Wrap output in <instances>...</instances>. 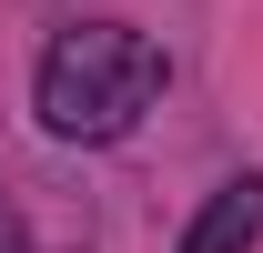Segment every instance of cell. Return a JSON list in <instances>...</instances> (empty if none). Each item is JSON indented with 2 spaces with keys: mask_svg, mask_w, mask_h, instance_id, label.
<instances>
[{
  "mask_svg": "<svg viewBox=\"0 0 263 253\" xmlns=\"http://www.w3.org/2000/svg\"><path fill=\"white\" fill-rule=\"evenodd\" d=\"M162 41L132 31V21H81L41 51L31 71V112L51 142H122L152 101H162Z\"/></svg>",
  "mask_w": 263,
  "mask_h": 253,
  "instance_id": "cell-1",
  "label": "cell"
},
{
  "mask_svg": "<svg viewBox=\"0 0 263 253\" xmlns=\"http://www.w3.org/2000/svg\"><path fill=\"white\" fill-rule=\"evenodd\" d=\"M253 243H263V172H233L223 192H202L182 253H253Z\"/></svg>",
  "mask_w": 263,
  "mask_h": 253,
  "instance_id": "cell-2",
  "label": "cell"
},
{
  "mask_svg": "<svg viewBox=\"0 0 263 253\" xmlns=\"http://www.w3.org/2000/svg\"><path fill=\"white\" fill-rule=\"evenodd\" d=\"M0 253H31V233H21V203L0 192Z\"/></svg>",
  "mask_w": 263,
  "mask_h": 253,
  "instance_id": "cell-3",
  "label": "cell"
}]
</instances>
